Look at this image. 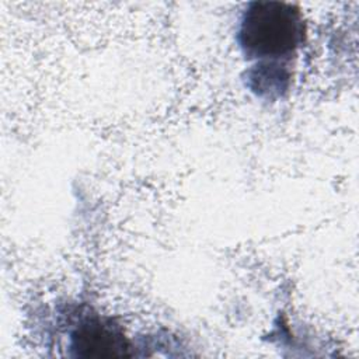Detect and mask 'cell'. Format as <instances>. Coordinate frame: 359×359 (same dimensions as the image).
<instances>
[{"label": "cell", "mask_w": 359, "mask_h": 359, "mask_svg": "<svg viewBox=\"0 0 359 359\" xmlns=\"http://www.w3.org/2000/svg\"><path fill=\"white\" fill-rule=\"evenodd\" d=\"M306 25L300 10L289 3L252 1L244 10L237 41L248 59L282 63L303 45Z\"/></svg>", "instance_id": "1"}, {"label": "cell", "mask_w": 359, "mask_h": 359, "mask_svg": "<svg viewBox=\"0 0 359 359\" xmlns=\"http://www.w3.org/2000/svg\"><path fill=\"white\" fill-rule=\"evenodd\" d=\"M72 349L83 358H112L130 355L123 331L109 318L91 317L80 323L72 334Z\"/></svg>", "instance_id": "2"}]
</instances>
